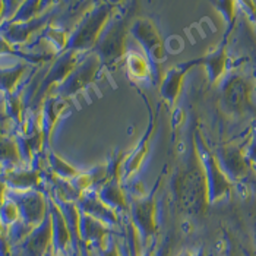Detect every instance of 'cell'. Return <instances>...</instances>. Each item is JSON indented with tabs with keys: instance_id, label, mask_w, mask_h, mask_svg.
I'll return each mask as SVG.
<instances>
[{
	"instance_id": "cell-1",
	"label": "cell",
	"mask_w": 256,
	"mask_h": 256,
	"mask_svg": "<svg viewBox=\"0 0 256 256\" xmlns=\"http://www.w3.org/2000/svg\"><path fill=\"white\" fill-rule=\"evenodd\" d=\"M250 97H252V88H250L249 82L243 78L233 79L226 90L227 104L236 112L248 110L252 104Z\"/></svg>"
},
{
	"instance_id": "cell-2",
	"label": "cell",
	"mask_w": 256,
	"mask_h": 256,
	"mask_svg": "<svg viewBox=\"0 0 256 256\" xmlns=\"http://www.w3.org/2000/svg\"><path fill=\"white\" fill-rule=\"evenodd\" d=\"M129 66L132 70H136L138 75H142L145 72V63L142 62L140 58H134V59L129 60Z\"/></svg>"
}]
</instances>
